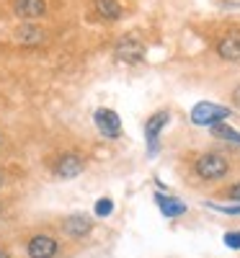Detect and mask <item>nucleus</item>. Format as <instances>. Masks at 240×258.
Wrapping results in <instances>:
<instances>
[{
	"label": "nucleus",
	"mask_w": 240,
	"mask_h": 258,
	"mask_svg": "<svg viewBox=\"0 0 240 258\" xmlns=\"http://www.w3.org/2000/svg\"><path fill=\"white\" fill-rule=\"evenodd\" d=\"M168 119H170L168 111H158V114H152V116L147 119V124H145V137H147V142H150V155L158 153V135L163 132V126L168 124Z\"/></svg>",
	"instance_id": "39448f33"
},
{
	"label": "nucleus",
	"mask_w": 240,
	"mask_h": 258,
	"mask_svg": "<svg viewBox=\"0 0 240 258\" xmlns=\"http://www.w3.org/2000/svg\"><path fill=\"white\" fill-rule=\"evenodd\" d=\"M227 116H230V109L217 106V103H209V101H199L191 109V121L196 126H214V124H220Z\"/></svg>",
	"instance_id": "f257e3e1"
},
{
	"label": "nucleus",
	"mask_w": 240,
	"mask_h": 258,
	"mask_svg": "<svg viewBox=\"0 0 240 258\" xmlns=\"http://www.w3.org/2000/svg\"><path fill=\"white\" fill-rule=\"evenodd\" d=\"M217 54L222 59L237 62L240 59V36H225L220 44H217Z\"/></svg>",
	"instance_id": "9d476101"
},
{
	"label": "nucleus",
	"mask_w": 240,
	"mask_h": 258,
	"mask_svg": "<svg viewBox=\"0 0 240 258\" xmlns=\"http://www.w3.org/2000/svg\"><path fill=\"white\" fill-rule=\"evenodd\" d=\"M13 13L18 18H41L47 13V0H13Z\"/></svg>",
	"instance_id": "0eeeda50"
},
{
	"label": "nucleus",
	"mask_w": 240,
	"mask_h": 258,
	"mask_svg": "<svg viewBox=\"0 0 240 258\" xmlns=\"http://www.w3.org/2000/svg\"><path fill=\"white\" fill-rule=\"evenodd\" d=\"M96 11L106 21H116L122 16V6L116 3V0H96Z\"/></svg>",
	"instance_id": "ddd939ff"
},
{
	"label": "nucleus",
	"mask_w": 240,
	"mask_h": 258,
	"mask_svg": "<svg viewBox=\"0 0 240 258\" xmlns=\"http://www.w3.org/2000/svg\"><path fill=\"white\" fill-rule=\"evenodd\" d=\"M0 186H3V176H0Z\"/></svg>",
	"instance_id": "aec40b11"
},
{
	"label": "nucleus",
	"mask_w": 240,
	"mask_h": 258,
	"mask_svg": "<svg viewBox=\"0 0 240 258\" xmlns=\"http://www.w3.org/2000/svg\"><path fill=\"white\" fill-rule=\"evenodd\" d=\"M225 245L232 248V250H240V232H225Z\"/></svg>",
	"instance_id": "dca6fc26"
},
{
	"label": "nucleus",
	"mask_w": 240,
	"mask_h": 258,
	"mask_svg": "<svg viewBox=\"0 0 240 258\" xmlns=\"http://www.w3.org/2000/svg\"><path fill=\"white\" fill-rule=\"evenodd\" d=\"M29 255L31 258H54L57 253V240L49 238V235H36V238L29 240Z\"/></svg>",
	"instance_id": "423d86ee"
},
{
	"label": "nucleus",
	"mask_w": 240,
	"mask_h": 258,
	"mask_svg": "<svg viewBox=\"0 0 240 258\" xmlns=\"http://www.w3.org/2000/svg\"><path fill=\"white\" fill-rule=\"evenodd\" d=\"M111 212H114V202L111 199H98L96 202V214L98 217H108Z\"/></svg>",
	"instance_id": "2eb2a0df"
},
{
	"label": "nucleus",
	"mask_w": 240,
	"mask_h": 258,
	"mask_svg": "<svg viewBox=\"0 0 240 258\" xmlns=\"http://www.w3.org/2000/svg\"><path fill=\"white\" fill-rule=\"evenodd\" d=\"M16 41L18 44H41L44 41V31L36 26H21L16 31Z\"/></svg>",
	"instance_id": "f8f14e48"
},
{
	"label": "nucleus",
	"mask_w": 240,
	"mask_h": 258,
	"mask_svg": "<svg viewBox=\"0 0 240 258\" xmlns=\"http://www.w3.org/2000/svg\"><path fill=\"white\" fill-rule=\"evenodd\" d=\"M232 101H237V106H240V85H237L235 93H232Z\"/></svg>",
	"instance_id": "a211bd4d"
},
{
	"label": "nucleus",
	"mask_w": 240,
	"mask_h": 258,
	"mask_svg": "<svg viewBox=\"0 0 240 258\" xmlns=\"http://www.w3.org/2000/svg\"><path fill=\"white\" fill-rule=\"evenodd\" d=\"M0 258H8V253H6V250H0Z\"/></svg>",
	"instance_id": "6ab92c4d"
},
{
	"label": "nucleus",
	"mask_w": 240,
	"mask_h": 258,
	"mask_svg": "<svg viewBox=\"0 0 240 258\" xmlns=\"http://www.w3.org/2000/svg\"><path fill=\"white\" fill-rule=\"evenodd\" d=\"M227 197H230V199H237V202H240V183H237V186H232V188L227 191Z\"/></svg>",
	"instance_id": "f3484780"
},
{
	"label": "nucleus",
	"mask_w": 240,
	"mask_h": 258,
	"mask_svg": "<svg viewBox=\"0 0 240 258\" xmlns=\"http://www.w3.org/2000/svg\"><path fill=\"white\" fill-rule=\"evenodd\" d=\"M194 168L204 181H217V178H222L227 173V160L222 155H217V153H207V155H202L199 160H196Z\"/></svg>",
	"instance_id": "f03ea898"
},
{
	"label": "nucleus",
	"mask_w": 240,
	"mask_h": 258,
	"mask_svg": "<svg viewBox=\"0 0 240 258\" xmlns=\"http://www.w3.org/2000/svg\"><path fill=\"white\" fill-rule=\"evenodd\" d=\"M91 220L83 217V214H70L68 220H65V232L70 235V238H83V235L91 232Z\"/></svg>",
	"instance_id": "1a4fd4ad"
},
{
	"label": "nucleus",
	"mask_w": 240,
	"mask_h": 258,
	"mask_svg": "<svg viewBox=\"0 0 240 258\" xmlns=\"http://www.w3.org/2000/svg\"><path fill=\"white\" fill-rule=\"evenodd\" d=\"M93 121H96V129L103 135V137H119L122 135V119H119V114L116 111H111V109H98L96 114H93Z\"/></svg>",
	"instance_id": "7ed1b4c3"
},
{
	"label": "nucleus",
	"mask_w": 240,
	"mask_h": 258,
	"mask_svg": "<svg viewBox=\"0 0 240 258\" xmlns=\"http://www.w3.org/2000/svg\"><path fill=\"white\" fill-rule=\"evenodd\" d=\"M114 54L122 62H140L145 57V47H142V41L135 39V36H122L116 49H114Z\"/></svg>",
	"instance_id": "20e7f679"
},
{
	"label": "nucleus",
	"mask_w": 240,
	"mask_h": 258,
	"mask_svg": "<svg viewBox=\"0 0 240 258\" xmlns=\"http://www.w3.org/2000/svg\"><path fill=\"white\" fill-rule=\"evenodd\" d=\"M212 135L220 137V140H227V142H232V145H240V135L235 132L232 126H227V124H214V126H212Z\"/></svg>",
	"instance_id": "4468645a"
},
{
	"label": "nucleus",
	"mask_w": 240,
	"mask_h": 258,
	"mask_svg": "<svg viewBox=\"0 0 240 258\" xmlns=\"http://www.w3.org/2000/svg\"><path fill=\"white\" fill-rule=\"evenodd\" d=\"M83 168H85L83 158H78V155H62V158H59V165H57V176H62V178H75V176L83 173Z\"/></svg>",
	"instance_id": "6e6552de"
},
{
	"label": "nucleus",
	"mask_w": 240,
	"mask_h": 258,
	"mask_svg": "<svg viewBox=\"0 0 240 258\" xmlns=\"http://www.w3.org/2000/svg\"><path fill=\"white\" fill-rule=\"evenodd\" d=\"M155 202L160 204V212L165 214V217H181V214L186 212V204L178 202L176 197H163V194H158Z\"/></svg>",
	"instance_id": "9b49d317"
}]
</instances>
